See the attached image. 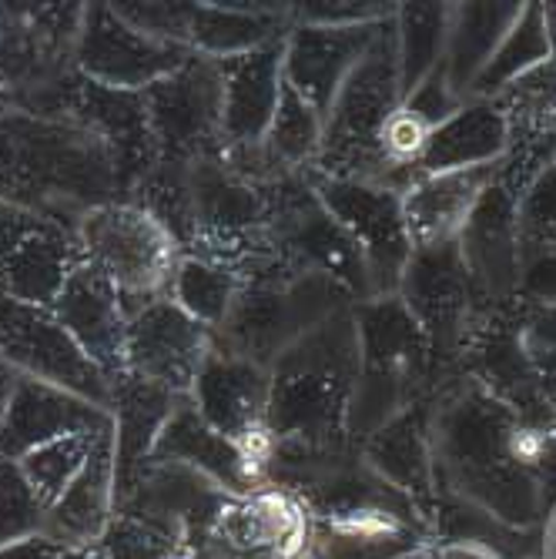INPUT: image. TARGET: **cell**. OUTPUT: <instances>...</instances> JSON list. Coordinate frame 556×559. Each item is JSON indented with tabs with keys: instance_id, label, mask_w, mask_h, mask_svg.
Listing matches in <instances>:
<instances>
[{
	"instance_id": "cell-8",
	"label": "cell",
	"mask_w": 556,
	"mask_h": 559,
	"mask_svg": "<svg viewBox=\"0 0 556 559\" xmlns=\"http://www.w3.org/2000/svg\"><path fill=\"white\" fill-rule=\"evenodd\" d=\"M94 439H97V432L64 436V439H55L47 445H37L34 452H27L17 460V469H21L24 483L31 486V492L37 496V502L44 506V513L78 479V473L84 469L87 455H91Z\"/></svg>"
},
{
	"instance_id": "cell-2",
	"label": "cell",
	"mask_w": 556,
	"mask_h": 559,
	"mask_svg": "<svg viewBox=\"0 0 556 559\" xmlns=\"http://www.w3.org/2000/svg\"><path fill=\"white\" fill-rule=\"evenodd\" d=\"M87 265L118 295H141L162 285L171 248L155 218L138 209H97L84 222Z\"/></svg>"
},
{
	"instance_id": "cell-1",
	"label": "cell",
	"mask_w": 556,
	"mask_h": 559,
	"mask_svg": "<svg viewBox=\"0 0 556 559\" xmlns=\"http://www.w3.org/2000/svg\"><path fill=\"white\" fill-rule=\"evenodd\" d=\"M0 355L27 379L47 382L94 402L97 409L108 402V382L71 332L47 309L21 305L14 298H0Z\"/></svg>"
},
{
	"instance_id": "cell-10",
	"label": "cell",
	"mask_w": 556,
	"mask_h": 559,
	"mask_svg": "<svg viewBox=\"0 0 556 559\" xmlns=\"http://www.w3.org/2000/svg\"><path fill=\"white\" fill-rule=\"evenodd\" d=\"M335 530L356 539H382L395 530V523L386 513H348L345 520L335 523Z\"/></svg>"
},
{
	"instance_id": "cell-5",
	"label": "cell",
	"mask_w": 556,
	"mask_h": 559,
	"mask_svg": "<svg viewBox=\"0 0 556 559\" xmlns=\"http://www.w3.org/2000/svg\"><path fill=\"white\" fill-rule=\"evenodd\" d=\"M194 325L171 305H151L128 322L125 366L151 385H185L194 369Z\"/></svg>"
},
{
	"instance_id": "cell-12",
	"label": "cell",
	"mask_w": 556,
	"mask_h": 559,
	"mask_svg": "<svg viewBox=\"0 0 556 559\" xmlns=\"http://www.w3.org/2000/svg\"><path fill=\"white\" fill-rule=\"evenodd\" d=\"M0 559H58V549L47 539H24L17 546L0 549Z\"/></svg>"
},
{
	"instance_id": "cell-11",
	"label": "cell",
	"mask_w": 556,
	"mask_h": 559,
	"mask_svg": "<svg viewBox=\"0 0 556 559\" xmlns=\"http://www.w3.org/2000/svg\"><path fill=\"white\" fill-rule=\"evenodd\" d=\"M510 455L513 460H520V463H540L543 455H546V439H543V432H536V429H520V432H513L510 436Z\"/></svg>"
},
{
	"instance_id": "cell-3",
	"label": "cell",
	"mask_w": 556,
	"mask_h": 559,
	"mask_svg": "<svg viewBox=\"0 0 556 559\" xmlns=\"http://www.w3.org/2000/svg\"><path fill=\"white\" fill-rule=\"evenodd\" d=\"M100 429L108 426L94 402L21 376L4 413V423H0V455L17 463L21 455L34 452L37 445H47L64 436L100 432Z\"/></svg>"
},
{
	"instance_id": "cell-14",
	"label": "cell",
	"mask_w": 556,
	"mask_h": 559,
	"mask_svg": "<svg viewBox=\"0 0 556 559\" xmlns=\"http://www.w3.org/2000/svg\"><path fill=\"white\" fill-rule=\"evenodd\" d=\"M165 559H194V556H191V552H185V549H171Z\"/></svg>"
},
{
	"instance_id": "cell-6",
	"label": "cell",
	"mask_w": 556,
	"mask_h": 559,
	"mask_svg": "<svg viewBox=\"0 0 556 559\" xmlns=\"http://www.w3.org/2000/svg\"><path fill=\"white\" fill-rule=\"evenodd\" d=\"M81 265H74V251L68 238L34 228L11 255L0 265V285H4L8 298L21 305H34V309H47L55 305L71 275Z\"/></svg>"
},
{
	"instance_id": "cell-7",
	"label": "cell",
	"mask_w": 556,
	"mask_h": 559,
	"mask_svg": "<svg viewBox=\"0 0 556 559\" xmlns=\"http://www.w3.org/2000/svg\"><path fill=\"white\" fill-rule=\"evenodd\" d=\"M108 429H100L84 469L78 473V479L68 486V492L50 506V530H55L58 539H91L100 523H105V499H108V476H111V463H108Z\"/></svg>"
},
{
	"instance_id": "cell-4",
	"label": "cell",
	"mask_w": 556,
	"mask_h": 559,
	"mask_svg": "<svg viewBox=\"0 0 556 559\" xmlns=\"http://www.w3.org/2000/svg\"><path fill=\"white\" fill-rule=\"evenodd\" d=\"M50 309H55V319L71 332V338L84 348V355L100 372L108 376L125 366L128 322L121 295L91 265H81L71 275V282Z\"/></svg>"
},
{
	"instance_id": "cell-9",
	"label": "cell",
	"mask_w": 556,
	"mask_h": 559,
	"mask_svg": "<svg viewBox=\"0 0 556 559\" xmlns=\"http://www.w3.org/2000/svg\"><path fill=\"white\" fill-rule=\"evenodd\" d=\"M426 134H429V128H426L423 118H416V115H395L386 124V147L392 151V155H399V158H410V155H416V151L426 144Z\"/></svg>"
},
{
	"instance_id": "cell-13",
	"label": "cell",
	"mask_w": 556,
	"mask_h": 559,
	"mask_svg": "<svg viewBox=\"0 0 556 559\" xmlns=\"http://www.w3.org/2000/svg\"><path fill=\"white\" fill-rule=\"evenodd\" d=\"M17 379H21V372L11 362L0 359V423H4V413H8V405H11L14 389H17Z\"/></svg>"
}]
</instances>
